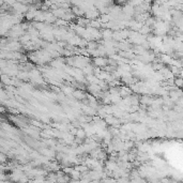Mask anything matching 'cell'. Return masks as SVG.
Listing matches in <instances>:
<instances>
[{
    "instance_id": "cell-1",
    "label": "cell",
    "mask_w": 183,
    "mask_h": 183,
    "mask_svg": "<svg viewBox=\"0 0 183 183\" xmlns=\"http://www.w3.org/2000/svg\"><path fill=\"white\" fill-rule=\"evenodd\" d=\"M93 62L97 66H104V65H106L108 63V60L104 59L103 57H95L93 59Z\"/></svg>"
},
{
    "instance_id": "cell-2",
    "label": "cell",
    "mask_w": 183,
    "mask_h": 183,
    "mask_svg": "<svg viewBox=\"0 0 183 183\" xmlns=\"http://www.w3.org/2000/svg\"><path fill=\"white\" fill-rule=\"evenodd\" d=\"M73 97L74 98L78 99V100H84V99L87 97L82 90H77V91H74L73 92Z\"/></svg>"
},
{
    "instance_id": "cell-3",
    "label": "cell",
    "mask_w": 183,
    "mask_h": 183,
    "mask_svg": "<svg viewBox=\"0 0 183 183\" xmlns=\"http://www.w3.org/2000/svg\"><path fill=\"white\" fill-rule=\"evenodd\" d=\"M174 84H175V86L177 88H183V78H181V77L175 78Z\"/></svg>"
},
{
    "instance_id": "cell-4",
    "label": "cell",
    "mask_w": 183,
    "mask_h": 183,
    "mask_svg": "<svg viewBox=\"0 0 183 183\" xmlns=\"http://www.w3.org/2000/svg\"><path fill=\"white\" fill-rule=\"evenodd\" d=\"M76 137L79 139H84L86 137V131L82 129H78L77 133H76Z\"/></svg>"
}]
</instances>
